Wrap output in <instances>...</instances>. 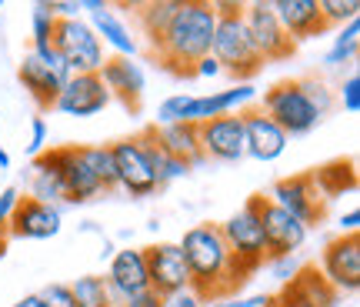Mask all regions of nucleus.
<instances>
[{
	"instance_id": "c756f323",
	"label": "nucleus",
	"mask_w": 360,
	"mask_h": 307,
	"mask_svg": "<svg viewBox=\"0 0 360 307\" xmlns=\"http://www.w3.org/2000/svg\"><path fill=\"white\" fill-rule=\"evenodd\" d=\"M84 154H87L94 174L101 177L103 191H114L117 187V170H114V154H110V144H84Z\"/></svg>"
},
{
	"instance_id": "49530a36",
	"label": "nucleus",
	"mask_w": 360,
	"mask_h": 307,
	"mask_svg": "<svg viewBox=\"0 0 360 307\" xmlns=\"http://www.w3.org/2000/svg\"><path fill=\"white\" fill-rule=\"evenodd\" d=\"M0 7H4V4H0Z\"/></svg>"
},
{
	"instance_id": "e433bc0d",
	"label": "nucleus",
	"mask_w": 360,
	"mask_h": 307,
	"mask_svg": "<svg viewBox=\"0 0 360 307\" xmlns=\"http://www.w3.org/2000/svg\"><path fill=\"white\" fill-rule=\"evenodd\" d=\"M44 144H47V120H44V117H34V120H30V144H27V154H30V157L44 154Z\"/></svg>"
},
{
	"instance_id": "72a5a7b5",
	"label": "nucleus",
	"mask_w": 360,
	"mask_h": 307,
	"mask_svg": "<svg viewBox=\"0 0 360 307\" xmlns=\"http://www.w3.org/2000/svg\"><path fill=\"white\" fill-rule=\"evenodd\" d=\"M17 197H20L17 187H4V191H0V241H11V237H7V224H11V214H13Z\"/></svg>"
},
{
	"instance_id": "6ab92c4d",
	"label": "nucleus",
	"mask_w": 360,
	"mask_h": 307,
	"mask_svg": "<svg viewBox=\"0 0 360 307\" xmlns=\"http://www.w3.org/2000/svg\"><path fill=\"white\" fill-rule=\"evenodd\" d=\"M107 291L114 297V307L120 301H127L134 294L150 291L147 284V261H143V247H124L110 257V268H107Z\"/></svg>"
},
{
	"instance_id": "f8f14e48",
	"label": "nucleus",
	"mask_w": 360,
	"mask_h": 307,
	"mask_svg": "<svg viewBox=\"0 0 360 307\" xmlns=\"http://www.w3.org/2000/svg\"><path fill=\"white\" fill-rule=\"evenodd\" d=\"M254 204H257V218L264 224V237H267V257L270 261L294 257L307 241V227L297 218H290L283 207L274 204L270 197H264V194L254 197Z\"/></svg>"
},
{
	"instance_id": "b1692460",
	"label": "nucleus",
	"mask_w": 360,
	"mask_h": 307,
	"mask_svg": "<svg viewBox=\"0 0 360 307\" xmlns=\"http://www.w3.org/2000/svg\"><path fill=\"white\" fill-rule=\"evenodd\" d=\"M80 11L90 13V27H94L97 40L107 44V47H114L117 57H134L137 54V40L130 34V27L110 11V4H103V0H80Z\"/></svg>"
},
{
	"instance_id": "39448f33",
	"label": "nucleus",
	"mask_w": 360,
	"mask_h": 307,
	"mask_svg": "<svg viewBox=\"0 0 360 307\" xmlns=\"http://www.w3.org/2000/svg\"><path fill=\"white\" fill-rule=\"evenodd\" d=\"M257 101V90L250 84H237L231 90H217V94H174L157 107V124H204L224 114H240L244 107Z\"/></svg>"
},
{
	"instance_id": "393cba45",
	"label": "nucleus",
	"mask_w": 360,
	"mask_h": 307,
	"mask_svg": "<svg viewBox=\"0 0 360 307\" xmlns=\"http://www.w3.org/2000/svg\"><path fill=\"white\" fill-rule=\"evenodd\" d=\"M154 127V141L157 147L167 154V157H177L184 164H204L207 157L200 151V137H197V124H150Z\"/></svg>"
},
{
	"instance_id": "58836bf2",
	"label": "nucleus",
	"mask_w": 360,
	"mask_h": 307,
	"mask_svg": "<svg viewBox=\"0 0 360 307\" xmlns=\"http://www.w3.org/2000/svg\"><path fill=\"white\" fill-rule=\"evenodd\" d=\"M164 307H207V304L193 294L191 287H184V291H177V294H170L167 301H164Z\"/></svg>"
},
{
	"instance_id": "9d476101",
	"label": "nucleus",
	"mask_w": 360,
	"mask_h": 307,
	"mask_svg": "<svg viewBox=\"0 0 360 307\" xmlns=\"http://www.w3.org/2000/svg\"><path fill=\"white\" fill-rule=\"evenodd\" d=\"M244 27H247V37H250V44H254V51H257V57L264 64L287 61V57L297 51V44L283 34V27L277 24L270 4H264V0L244 4Z\"/></svg>"
},
{
	"instance_id": "4c0bfd02",
	"label": "nucleus",
	"mask_w": 360,
	"mask_h": 307,
	"mask_svg": "<svg viewBox=\"0 0 360 307\" xmlns=\"http://www.w3.org/2000/svg\"><path fill=\"white\" fill-rule=\"evenodd\" d=\"M274 297L270 294H254V297H227V301H214L207 307H270Z\"/></svg>"
},
{
	"instance_id": "bb28decb",
	"label": "nucleus",
	"mask_w": 360,
	"mask_h": 307,
	"mask_svg": "<svg viewBox=\"0 0 360 307\" xmlns=\"http://www.w3.org/2000/svg\"><path fill=\"white\" fill-rule=\"evenodd\" d=\"M70 294L77 307H114V297L107 291V281L101 274H84L70 284Z\"/></svg>"
},
{
	"instance_id": "ea45409f",
	"label": "nucleus",
	"mask_w": 360,
	"mask_h": 307,
	"mask_svg": "<svg viewBox=\"0 0 360 307\" xmlns=\"http://www.w3.org/2000/svg\"><path fill=\"white\" fill-rule=\"evenodd\" d=\"M117 307H164V297H157L154 291H143V294H134L127 301H120Z\"/></svg>"
},
{
	"instance_id": "f257e3e1",
	"label": "nucleus",
	"mask_w": 360,
	"mask_h": 307,
	"mask_svg": "<svg viewBox=\"0 0 360 307\" xmlns=\"http://www.w3.org/2000/svg\"><path fill=\"white\" fill-rule=\"evenodd\" d=\"M177 247L184 251V261H187L191 291L204 304L227 301L247 284L233 254L227 251V244L220 237L217 224H193L191 230H184Z\"/></svg>"
},
{
	"instance_id": "423d86ee",
	"label": "nucleus",
	"mask_w": 360,
	"mask_h": 307,
	"mask_svg": "<svg viewBox=\"0 0 360 307\" xmlns=\"http://www.w3.org/2000/svg\"><path fill=\"white\" fill-rule=\"evenodd\" d=\"M220 227V237L227 244V251L233 254L237 261V268L244 274L247 281H250V274H257L264 268V261H267V237H264V224L257 218V204H254V197L247 201L233 218H227Z\"/></svg>"
},
{
	"instance_id": "1a4fd4ad",
	"label": "nucleus",
	"mask_w": 360,
	"mask_h": 307,
	"mask_svg": "<svg viewBox=\"0 0 360 307\" xmlns=\"http://www.w3.org/2000/svg\"><path fill=\"white\" fill-rule=\"evenodd\" d=\"M270 201L277 207H283L290 218H297L310 230L314 224L323 220L330 197L323 194V184H317V174H297V177L277 180L274 191H270Z\"/></svg>"
},
{
	"instance_id": "a878e982",
	"label": "nucleus",
	"mask_w": 360,
	"mask_h": 307,
	"mask_svg": "<svg viewBox=\"0 0 360 307\" xmlns=\"http://www.w3.org/2000/svg\"><path fill=\"white\" fill-rule=\"evenodd\" d=\"M27 197L44 201V204H53V207H60L67 201L60 174H57V167H53V161H51V154L47 151L34 157V174H30V194H27Z\"/></svg>"
},
{
	"instance_id": "cd10ccee",
	"label": "nucleus",
	"mask_w": 360,
	"mask_h": 307,
	"mask_svg": "<svg viewBox=\"0 0 360 307\" xmlns=\"http://www.w3.org/2000/svg\"><path fill=\"white\" fill-rule=\"evenodd\" d=\"M177 4H180V0H150V4H141L137 20H141L143 37L150 40V44L160 37V30H164V24L170 20V13L177 11Z\"/></svg>"
},
{
	"instance_id": "79ce46f5",
	"label": "nucleus",
	"mask_w": 360,
	"mask_h": 307,
	"mask_svg": "<svg viewBox=\"0 0 360 307\" xmlns=\"http://www.w3.org/2000/svg\"><path fill=\"white\" fill-rule=\"evenodd\" d=\"M217 74H224V70H220V64L214 57H204V61L193 64V77H217Z\"/></svg>"
},
{
	"instance_id": "9b49d317",
	"label": "nucleus",
	"mask_w": 360,
	"mask_h": 307,
	"mask_svg": "<svg viewBox=\"0 0 360 307\" xmlns=\"http://www.w3.org/2000/svg\"><path fill=\"white\" fill-rule=\"evenodd\" d=\"M47 154H51L53 167H57V174H60L67 204H87L94 197L107 194L101 177H97L94 167H90L87 154H84V144H80V147H51Z\"/></svg>"
},
{
	"instance_id": "dca6fc26",
	"label": "nucleus",
	"mask_w": 360,
	"mask_h": 307,
	"mask_svg": "<svg viewBox=\"0 0 360 307\" xmlns=\"http://www.w3.org/2000/svg\"><path fill=\"white\" fill-rule=\"evenodd\" d=\"M197 137H200V151L210 161H220V164H237L244 161V120L240 114H224L214 117V120H204L197 124Z\"/></svg>"
},
{
	"instance_id": "473e14b6",
	"label": "nucleus",
	"mask_w": 360,
	"mask_h": 307,
	"mask_svg": "<svg viewBox=\"0 0 360 307\" xmlns=\"http://www.w3.org/2000/svg\"><path fill=\"white\" fill-rule=\"evenodd\" d=\"M40 304L44 307H77L74 304V294H70V284H47V287H40L37 291Z\"/></svg>"
},
{
	"instance_id": "0eeeda50",
	"label": "nucleus",
	"mask_w": 360,
	"mask_h": 307,
	"mask_svg": "<svg viewBox=\"0 0 360 307\" xmlns=\"http://www.w3.org/2000/svg\"><path fill=\"white\" fill-rule=\"evenodd\" d=\"M51 47L57 51V57L64 61L70 74H101L103 61H107L103 44L97 40L94 27L80 17H57Z\"/></svg>"
},
{
	"instance_id": "20e7f679",
	"label": "nucleus",
	"mask_w": 360,
	"mask_h": 307,
	"mask_svg": "<svg viewBox=\"0 0 360 307\" xmlns=\"http://www.w3.org/2000/svg\"><path fill=\"white\" fill-rule=\"evenodd\" d=\"M210 57L220 64V70L233 74L237 80H250L264 70V61L257 57L254 44L247 37L244 4H231V0L217 4V27H214V40H210Z\"/></svg>"
},
{
	"instance_id": "37998d69",
	"label": "nucleus",
	"mask_w": 360,
	"mask_h": 307,
	"mask_svg": "<svg viewBox=\"0 0 360 307\" xmlns=\"http://www.w3.org/2000/svg\"><path fill=\"white\" fill-rule=\"evenodd\" d=\"M357 227H360V211L354 207V211H347L340 218V234H357Z\"/></svg>"
},
{
	"instance_id": "f3484780",
	"label": "nucleus",
	"mask_w": 360,
	"mask_h": 307,
	"mask_svg": "<svg viewBox=\"0 0 360 307\" xmlns=\"http://www.w3.org/2000/svg\"><path fill=\"white\" fill-rule=\"evenodd\" d=\"M60 227H64L60 207L44 204V201H34V197H17L13 214H11V224H7V237L47 241V237H57Z\"/></svg>"
},
{
	"instance_id": "ddd939ff",
	"label": "nucleus",
	"mask_w": 360,
	"mask_h": 307,
	"mask_svg": "<svg viewBox=\"0 0 360 307\" xmlns=\"http://www.w3.org/2000/svg\"><path fill=\"white\" fill-rule=\"evenodd\" d=\"M110 154H114V170H117V187L130 197H150L157 191V174L147 154H143L137 134L134 137H120V141L110 144Z\"/></svg>"
},
{
	"instance_id": "f704fd0d",
	"label": "nucleus",
	"mask_w": 360,
	"mask_h": 307,
	"mask_svg": "<svg viewBox=\"0 0 360 307\" xmlns=\"http://www.w3.org/2000/svg\"><path fill=\"white\" fill-rule=\"evenodd\" d=\"M187 174H191V164H184V161H177V157H164V164H160V170H157V184L164 187V184L187 177Z\"/></svg>"
},
{
	"instance_id": "2eb2a0df",
	"label": "nucleus",
	"mask_w": 360,
	"mask_h": 307,
	"mask_svg": "<svg viewBox=\"0 0 360 307\" xmlns=\"http://www.w3.org/2000/svg\"><path fill=\"white\" fill-rule=\"evenodd\" d=\"M143 261H147V284L157 297L167 301L170 294L191 287L187 261L177 244H150V247H143Z\"/></svg>"
},
{
	"instance_id": "a211bd4d",
	"label": "nucleus",
	"mask_w": 360,
	"mask_h": 307,
	"mask_svg": "<svg viewBox=\"0 0 360 307\" xmlns=\"http://www.w3.org/2000/svg\"><path fill=\"white\" fill-rule=\"evenodd\" d=\"M240 120H244V151H247V157H254V161H260V164H270V161H277V157L287 151L290 137H287V134H283L264 111H260L257 104L244 107V111H240Z\"/></svg>"
},
{
	"instance_id": "2f4dec72",
	"label": "nucleus",
	"mask_w": 360,
	"mask_h": 307,
	"mask_svg": "<svg viewBox=\"0 0 360 307\" xmlns=\"http://www.w3.org/2000/svg\"><path fill=\"white\" fill-rule=\"evenodd\" d=\"M317 4H321V13H323V20H327V27H334V24L344 27L360 17L357 0H317Z\"/></svg>"
},
{
	"instance_id": "412c9836",
	"label": "nucleus",
	"mask_w": 360,
	"mask_h": 307,
	"mask_svg": "<svg viewBox=\"0 0 360 307\" xmlns=\"http://www.w3.org/2000/svg\"><path fill=\"white\" fill-rule=\"evenodd\" d=\"M101 80L107 94H110V101H120L130 111L141 107L143 90H147V77H143V67L134 57H107L101 67Z\"/></svg>"
},
{
	"instance_id": "a18cd8bd",
	"label": "nucleus",
	"mask_w": 360,
	"mask_h": 307,
	"mask_svg": "<svg viewBox=\"0 0 360 307\" xmlns=\"http://www.w3.org/2000/svg\"><path fill=\"white\" fill-rule=\"evenodd\" d=\"M0 170H11V154L4 151V144H0Z\"/></svg>"
},
{
	"instance_id": "c9c22d12",
	"label": "nucleus",
	"mask_w": 360,
	"mask_h": 307,
	"mask_svg": "<svg viewBox=\"0 0 360 307\" xmlns=\"http://www.w3.org/2000/svg\"><path fill=\"white\" fill-rule=\"evenodd\" d=\"M340 104H344V111L347 114H357L360 111V77L350 74L344 84H340Z\"/></svg>"
},
{
	"instance_id": "c03bdc74",
	"label": "nucleus",
	"mask_w": 360,
	"mask_h": 307,
	"mask_svg": "<svg viewBox=\"0 0 360 307\" xmlns=\"http://www.w3.org/2000/svg\"><path fill=\"white\" fill-rule=\"evenodd\" d=\"M13 307H44V304H40L37 294H27V297H20V301H17Z\"/></svg>"
},
{
	"instance_id": "7ed1b4c3",
	"label": "nucleus",
	"mask_w": 360,
	"mask_h": 307,
	"mask_svg": "<svg viewBox=\"0 0 360 307\" xmlns=\"http://www.w3.org/2000/svg\"><path fill=\"white\" fill-rule=\"evenodd\" d=\"M257 107L287 137H304V134H310L323 117L330 114L334 94L317 77H297V80L274 84Z\"/></svg>"
},
{
	"instance_id": "4468645a",
	"label": "nucleus",
	"mask_w": 360,
	"mask_h": 307,
	"mask_svg": "<svg viewBox=\"0 0 360 307\" xmlns=\"http://www.w3.org/2000/svg\"><path fill=\"white\" fill-rule=\"evenodd\" d=\"M323 281L334 287L337 294H354L360 287V237L357 234H337L334 241L323 247L321 254Z\"/></svg>"
},
{
	"instance_id": "a19ab883",
	"label": "nucleus",
	"mask_w": 360,
	"mask_h": 307,
	"mask_svg": "<svg viewBox=\"0 0 360 307\" xmlns=\"http://www.w3.org/2000/svg\"><path fill=\"white\" fill-rule=\"evenodd\" d=\"M51 11L53 17H77L80 0H51Z\"/></svg>"
},
{
	"instance_id": "c85d7f7f",
	"label": "nucleus",
	"mask_w": 360,
	"mask_h": 307,
	"mask_svg": "<svg viewBox=\"0 0 360 307\" xmlns=\"http://www.w3.org/2000/svg\"><path fill=\"white\" fill-rule=\"evenodd\" d=\"M357 47H360V24H357V20H350V24L340 27V34L334 37V47H330V51H327V57H323V64H327V67L347 64V61H354Z\"/></svg>"
},
{
	"instance_id": "6e6552de",
	"label": "nucleus",
	"mask_w": 360,
	"mask_h": 307,
	"mask_svg": "<svg viewBox=\"0 0 360 307\" xmlns=\"http://www.w3.org/2000/svg\"><path fill=\"white\" fill-rule=\"evenodd\" d=\"M17 77H20V84L24 90L34 97L40 111H53V104L60 97V90L64 84L70 80V70L64 67V61L57 57L53 47H30L24 54V61L17 67Z\"/></svg>"
},
{
	"instance_id": "f03ea898",
	"label": "nucleus",
	"mask_w": 360,
	"mask_h": 307,
	"mask_svg": "<svg viewBox=\"0 0 360 307\" xmlns=\"http://www.w3.org/2000/svg\"><path fill=\"white\" fill-rule=\"evenodd\" d=\"M217 27V4L210 0H180L177 11L170 13L160 37L150 44L157 61L170 74L193 77V64L210 57V40Z\"/></svg>"
},
{
	"instance_id": "7c9ffc66",
	"label": "nucleus",
	"mask_w": 360,
	"mask_h": 307,
	"mask_svg": "<svg viewBox=\"0 0 360 307\" xmlns=\"http://www.w3.org/2000/svg\"><path fill=\"white\" fill-rule=\"evenodd\" d=\"M53 24H57V17L51 11V0H40L34 4V11H30V34H34V44L30 47H51V37H53Z\"/></svg>"
},
{
	"instance_id": "aec40b11",
	"label": "nucleus",
	"mask_w": 360,
	"mask_h": 307,
	"mask_svg": "<svg viewBox=\"0 0 360 307\" xmlns=\"http://www.w3.org/2000/svg\"><path fill=\"white\" fill-rule=\"evenodd\" d=\"M107 104H110V94L103 87L101 74H70V80L64 84L60 97L53 104V111H60L67 117H94L101 114Z\"/></svg>"
},
{
	"instance_id": "5701e85b",
	"label": "nucleus",
	"mask_w": 360,
	"mask_h": 307,
	"mask_svg": "<svg viewBox=\"0 0 360 307\" xmlns=\"http://www.w3.org/2000/svg\"><path fill=\"white\" fill-rule=\"evenodd\" d=\"M337 291L323 281V274L317 268H300L287 281L281 294V304L274 307H334L337 304Z\"/></svg>"
},
{
	"instance_id": "4be33fe9",
	"label": "nucleus",
	"mask_w": 360,
	"mask_h": 307,
	"mask_svg": "<svg viewBox=\"0 0 360 307\" xmlns=\"http://www.w3.org/2000/svg\"><path fill=\"white\" fill-rule=\"evenodd\" d=\"M270 11H274L277 24L283 27V34L294 44L321 37L327 30V20H323L317 0H270Z\"/></svg>"
}]
</instances>
